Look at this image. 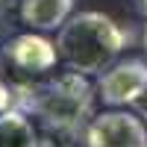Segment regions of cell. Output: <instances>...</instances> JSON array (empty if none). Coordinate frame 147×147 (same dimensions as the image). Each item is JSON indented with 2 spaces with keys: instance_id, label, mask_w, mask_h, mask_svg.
<instances>
[{
  "instance_id": "6da1fadb",
  "label": "cell",
  "mask_w": 147,
  "mask_h": 147,
  "mask_svg": "<svg viewBox=\"0 0 147 147\" xmlns=\"http://www.w3.org/2000/svg\"><path fill=\"white\" fill-rule=\"evenodd\" d=\"M124 47L127 32L121 30V24L94 9L74 12L56 35L59 59L85 77H100L112 62H118Z\"/></svg>"
},
{
  "instance_id": "7a4b0ae2",
  "label": "cell",
  "mask_w": 147,
  "mask_h": 147,
  "mask_svg": "<svg viewBox=\"0 0 147 147\" xmlns=\"http://www.w3.org/2000/svg\"><path fill=\"white\" fill-rule=\"evenodd\" d=\"M35 118H41L47 129H56L62 136H74L88 127L94 118V85L80 71H65L56 80L44 85H32L30 109Z\"/></svg>"
},
{
  "instance_id": "3957f363",
  "label": "cell",
  "mask_w": 147,
  "mask_h": 147,
  "mask_svg": "<svg viewBox=\"0 0 147 147\" xmlns=\"http://www.w3.org/2000/svg\"><path fill=\"white\" fill-rule=\"evenodd\" d=\"M85 144L88 147H147V124L136 112L124 106H112L100 112L85 127Z\"/></svg>"
},
{
  "instance_id": "277c9868",
  "label": "cell",
  "mask_w": 147,
  "mask_h": 147,
  "mask_svg": "<svg viewBox=\"0 0 147 147\" xmlns=\"http://www.w3.org/2000/svg\"><path fill=\"white\" fill-rule=\"evenodd\" d=\"M147 94V62L144 59H121L112 62L97 80V97L106 106H136Z\"/></svg>"
},
{
  "instance_id": "5b68a950",
  "label": "cell",
  "mask_w": 147,
  "mask_h": 147,
  "mask_svg": "<svg viewBox=\"0 0 147 147\" xmlns=\"http://www.w3.org/2000/svg\"><path fill=\"white\" fill-rule=\"evenodd\" d=\"M0 56L15 68L18 74H30V77H41V74L53 71L59 62V50L56 41L44 38L41 32H21L3 41Z\"/></svg>"
},
{
  "instance_id": "8992f818",
  "label": "cell",
  "mask_w": 147,
  "mask_h": 147,
  "mask_svg": "<svg viewBox=\"0 0 147 147\" xmlns=\"http://www.w3.org/2000/svg\"><path fill=\"white\" fill-rule=\"evenodd\" d=\"M18 15L21 24H27L30 30L50 32L74 15V0H21Z\"/></svg>"
},
{
  "instance_id": "52a82bcc",
  "label": "cell",
  "mask_w": 147,
  "mask_h": 147,
  "mask_svg": "<svg viewBox=\"0 0 147 147\" xmlns=\"http://www.w3.org/2000/svg\"><path fill=\"white\" fill-rule=\"evenodd\" d=\"M27 115L24 109L0 112V147H38L41 138Z\"/></svg>"
},
{
  "instance_id": "ba28073f",
  "label": "cell",
  "mask_w": 147,
  "mask_h": 147,
  "mask_svg": "<svg viewBox=\"0 0 147 147\" xmlns=\"http://www.w3.org/2000/svg\"><path fill=\"white\" fill-rule=\"evenodd\" d=\"M38 147H71V144H62V141H56V138H41Z\"/></svg>"
},
{
  "instance_id": "9c48e42d",
  "label": "cell",
  "mask_w": 147,
  "mask_h": 147,
  "mask_svg": "<svg viewBox=\"0 0 147 147\" xmlns=\"http://www.w3.org/2000/svg\"><path fill=\"white\" fill-rule=\"evenodd\" d=\"M136 106H138V112H141V118H147V94L141 97V100H138Z\"/></svg>"
},
{
  "instance_id": "30bf717a",
  "label": "cell",
  "mask_w": 147,
  "mask_h": 147,
  "mask_svg": "<svg viewBox=\"0 0 147 147\" xmlns=\"http://www.w3.org/2000/svg\"><path fill=\"white\" fill-rule=\"evenodd\" d=\"M141 44H144V50H147V18H144V35H141Z\"/></svg>"
},
{
  "instance_id": "8fae6325",
  "label": "cell",
  "mask_w": 147,
  "mask_h": 147,
  "mask_svg": "<svg viewBox=\"0 0 147 147\" xmlns=\"http://www.w3.org/2000/svg\"><path fill=\"white\" fill-rule=\"evenodd\" d=\"M138 3H141V9H144V12H147V0H138Z\"/></svg>"
},
{
  "instance_id": "7c38bea8",
  "label": "cell",
  "mask_w": 147,
  "mask_h": 147,
  "mask_svg": "<svg viewBox=\"0 0 147 147\" xmlns=\"http://www.w3.org/2000/svg\"><path fill=\"white\" fill-rule=\"evenodd\" d=\"M0 6H6V0H0Z\"/></svg>"
}]
</instances>
